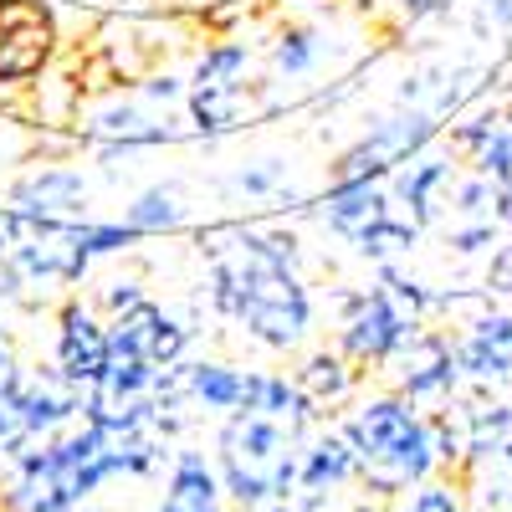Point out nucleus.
I'll return each mask as SVG.
<instances>
[{"mask_svg": "<svg viewBox=\"0 0 512 512\" xmlns=\"http://www.w3.org/2000/svg\"><path fill=\"white\" fill-rule=\"evenodd\" d=\"M205 297L216 318L236 323L256 349L292 354L313 333V292L297 272L303 241L277 226L221 221L200 226Z\"/></svg>", "mask_w": 512, "mask_h": 512, "instance_id": "obj_1", "label": "nucleus"}, {"mask_svg": "<svg viewBox=\"0 0 512 512\" xmlns=\"http://www.w3.org/2000/svg\"><path fill=\"white\" fill-rule=\"evenodd\" d=\"M338 425H344V436L359 456V487L374 502H395L441 472L431 410L405 400L400 390H379V395L354 400V410Z\"/></svg>", "mask_w": 512, "mask_h": 512, "instance_id": "obj_2", "label": "nucleus"}, {"mask_svg": "<svg viewBox=\"0 0 512 512\" xmlns=\"http://www.w3.org/2000/svg\"><path fill=\"white\" fill-rule=\"evenodd\" d=\"M297 466H303V436L292 425L256 410H236L221 420L216 472L226 482V502H236L241 512L297 497Z\"/></svg>", "mask_w": 512, "mask_h": 512, "instance_id": "obj_3", "label": "nucleus"}, {"mask_svg": "<svg viewBox=\"0 0 512 512\" xmlns=\"http://www.w3.org/2000/svg\"><path fill=\"white\" fill-rule=\"evenodd\" d=\"M180 139H190V118H175V108L149 103L139 88L113 93L88 113H77V144H88L98 159H128L139 149L180 144Z\"/></svg>", "mask_w": 512, "mask_h": 512, "instance_id": "obj_4", "label": "nucleus"}, {"mask_svg": "<svg viewBox=\"0 0 512 512\" xmlns=\"http://www.w3.org/2000/svg\"><path fill=\"white\" fill-rule=\"evenodd\" d=\"M333 303H338V354L354 359L359 369H384L415 333V323H425V318H410L384 287L338 292Z\"/></svg>", "mask_w": 512, "mask_h": 512, "instance_id": "obj_5", "label": "nucleus"}, {"mask_svg": "<svg viewBox=\"0 0 512 512\" xmlns=\"http://www.w3.org/2000/svg\"><path fill=\"white\" fill-rule=\"evenodd\" d=\"M390 369V390H400L415 405H446L466 390V374L456 359V333L415 323V333L400 344V354L384 364Z\"/></svg>", "mask_w": 512, "mask_h": 512, "instance_id": "obj_6", "label": "nucleus"}, {"mask_svg": "<svg viewBox=\"0 0 512 512\" xmlns=\"http://www.w3.org/2000/svg\"><path fill=\"white\" fill-rule=\"evenodd\" d=\"M57 52V26L41 0H6L0 6V88H21V82L47 72Z\"/></svg>", "mask_w": 512, "mask_h": 512, "instance_id": "obj_7", "label": "nucleus"}, {"mask_svg": "<svg viewBox=\"0 0 512 512\" xmlns=\"http://www.w3.org/2000/svg\"><path fill=\"white\" fill-rule=\"evenodd\" d=\"M52 364L67 384H77L82 395L103 379L108 364V318L82 303V297H62L57 308V338H52Z\"/></svg>", "mask_w": 512, "mask_h": 512, "instance_id": "obj_8", "label": "nucleus"}, {"mask_svg": "<svg viewBox=\"0 0 512 512\" xmlns=\"http://www.w3.org/2000/svg\"><path fill=\"white\" fill-rule=\"evenodd\" d=\"M108 344L139 354V359H149L159 369H175L190 354V344H195V328L175 308H164V303H154V297H144V303H134L128 313L108 318Z\"/></svg>", "mask_w": 512, "mask_h": 512, "instance_id": "obj_9", "label": "nucleus"}, {"mask_svg": "<svg viewBox=\"0 0 512 512\" xmlns=\"http://www.w3.org/2000/svg\"><path fill=\"white\" fill-rule=\"evenodd\" d=\"M82 405H88V395L77 390V384H67L57 374V364L47 369H21L16 390H11V410L21 420L26 441H47V436H62L72 431V425L82 420Z\"/></svg>", "mask_w": 512, "mask_h": 512, "instance_id": "obj_10", "label": "nucleus"}, {"mask_svg": "<svg viewBox=\"0 0 512 512\" xmlns=\"http://www.w3.org/2000/svg\"><path fill=\"white\" fill-rule=\"evenodd\" d=\"M456 180H461L456 149H436V144L420 149V154H410L395 175H390L395 210H400V216H410L420 231L436 226L441 210H446V200H451V190H456Z\"/></svg>", "mask_w": 512, "mask_h": 512, "instance_id": "obj_11", "label": "nucleus"}, {"mask_svg": "<svg viewBox=\"0 0 512 512\" xmlns=\"http://www.w3.org/2000/svg\"><path fill=\"white\" fill-rule=\"evenodd\" d=\"M456 333V359L472 390H507L512 384V308L492 303L472 323L451 328Z\"/></svg>", "mask_w": 512, "mask_h": 512, "instance_id": "obj_12", "label": "nucleus"}, {"mask_svg": "<svg viewBox=\"0 0 512 512\" xmlns=\"http://www.w3.org/2000/svg\"><path fill=\"white\" fill-rule=\"evenodd\" d=\"M6 205H16L21 216H41V221H82L88 175L77 164H31L26 175L11 180Z\"/></svg>", "mask_w": 512, "mask_h": 512, "instance_id": "obj_13", "label": "nucleus"}, {"mask_svg": "<svg viewBox=\"0 0 512 512\" xmlns=\"http://www.w3.org/2000/svg\"><path fill=\"white\" fill-rule=\"evenodd\" d=\"M338 487H359V456L344 436V425H318L303 441V466H297V497L328 502Z\"/></svg>", "mask_w": 512, "mask_h": 512, "instance_id": "obj_14", "label": "nucleus"}, {"mask_svg": "<svg viewBox=\"0 0 512 512\" xmlns=\"http://www.w3.org/2000/svg\"><path fill=\"white\" fill-rule=\"evenodd\" d=\"M154 512H226V482L216 472V456L175 451L164 466V497Z\"/></svg>", "mask_w": 512, "mask_h": 512, "instance_id": "obj_15", "label": "nucleus"}, {"mask_svg": "<svg viewBox=\"0 0 512 512\" xmlns=\"http://www.w3.org/2000/svg\"><path fill=\"white\" fill-rule=\"evenodd\" d=\"M175 379H180V400L200 415H216V420L236 415L246 400V369H236L226 359H180Z\"/></svg>", "mask_w": 512, "mask_h": 512, "instance_id": "obj_16", "label": "nucleus"}, {"mask_svg": "<svg viewBox=\"0 0 512 512\" xmlns=\"http://www.w3.org/2000/svg\"><path fill=\"white\" fill-rule=\"evenodd\" d=\"M395 210V195H390V180H338L323 190L318 200V221L338 236L349 241L359 236L364 226H374L379 216H390Z\"/></svg>", "mask_w": 512, "mask_h": 512, "instance_id": "obj_17", "label": "nucleus"}, {"mask_svg": "<svg viewBox=\"0 0 512 512\" xmlns=\"http://www.w3.org/2000/svg\"><path fill=\"white\" fill-rule=\"evenodd\" d=\"M241 410L272 415V420L292 425L303 441L323 425V410L303 395V384H297L292 374H277V369H246V400H241Z\"/></svg>", "mask_w": 512, "mask_h": 512, "instance_id": "obj_18", "label": "nucleus"}, {"mask_svg": "<svg viewBox=\"0 0 512 512\" xmlns=\"http://www.w3.org/2000/svg\"><path fill=\"white\" fill-rule=\"evenodd\" d=\"M185 118H190V139L216 144L251 118V88L246 82H226V88H190L185 98Z\"/></svg>", "mask_w": 512, "mask_h": 512, "instance_id": "obj_19", "label": "nucleus"}, {"mask_svg": "<svg viewBox=\"0 0 512 512\" xmlns=\"http://www.w3.org/2000/svg\"><path fill=\"white\" fill-rule=\"evenodd\" d=\"M359 364L354 359H344L338 349H313L303 364L292 369V379L303 384V395L328 415L333 405H344V400H354V390H359Z\"/></svg>", "mask_w": 512, "mask_h": 512, "instance_id": "obj_20", "label": "nucleus"}, {"mask_svg": "<svg viewBox=\"0 0 512 512\" xmlns=\"http://www.w3.org/2000/svg\"><path fill=\"white\" fill-rule=\"evenodd\" d=\"M123 221L139 226L144 236H175L190 226V205H185V190L175 180H159V185H144L134 200L123 205Z\"/></svg>", "mask_w": 512, "mask_h": 512, "instance_id": "obj_21", "label": "nucleus"}, {"mask_svg": "<svg viewBox=\"0 0 512 512\" xmlns=\"http://www.w3.org/2000/svg\"><path fill=\"white\" fill-rule=\"evenodd\" d=\"M221 195H236V200H267V205H277V200H303L292 190V164L282 159V154H262V159H246V164H236L231 175L221 180Z\"/></svg>", "mask_w": 512, "mask_h": 512, "instance_id": "obj_22", "label": "nucleus"}, {"mask_svg": "<svg viewBox=\"0 0 512 512\" xmlns=\"http://www.w3.org/2000/svg\"><path fill=\"white\" fill-rule=\"evenodd\" d=\"M466 502L472 512H512V441H502L497 451L477 456L466 466Z\"/></svg>", "mask_w": 512, "mask_h": 512, "instance_id": "obj_23", "label": "nucleus"}, {"mask_svg": "<svg viewBox=\"0 0 512 512\" xmlns=\"http://www.w3.org/2000/svg\"><path fill=\"white\" fill-rule=\"evenodd\" d=\"M420 241V226L410 216H400V210H390V216H379L374 226H364L359 236H349L344 246L359 256V262L369 267H384V262H400V256H410Z\"/></svg>", "mask_w": 512, "mask_h": 512, "instance_id": "obj_24", "label": "nucleus"}, {"mask_svg": "<svg viewBox=\"0 0 512 512\" xmlns=\"http://www.w3.org/2000/svg\"><path fill=\"white\" fill-rule=\"evenodd\" d=\"M323 31L318 26H287L272 41V72L277 77H313L323 67Z\"/></svg>", "mask_w": 512, "mask_h": 512, "instance_id": "obj_25", "label": "nucleus"}, {"mask_svg": "<svg viewBox=\"0 0 512 512\" xmlns=\"http://www.w3.org/2000/svg\"><path fill=\"white\" fill-rule=\"evenodd\" d=\"M246 67H251V47L246 41H216L205 47L195 72H190V88H226V82H246Z\"/></svg>", "mask_w": 512, "mask_h": 512, "instance_id": "obj_26", "label": "nucleus"}, {"mask_svg": "<svg viewBox=\"0 0 512 512\" xmlns=\"http://www.w3.org/2000/svg\"><path fill=\"white\" fill-rule=\"evenodd\" d=\"M502 123H507V108H497V103H472V108H461L456 123H451V149H456L461 159L482 154V149L502 134Z\"/></svg>", "mask_w": 512, "mask_h": 512, "instance_id": "obj_27", "label": "nucleus"}, {"mask_svg": "<svg viewBox=\"0 0 512 512\" xmlns=\"http://www.w3.org/2000/svg\"><path fill=\"white\" fill-rule=\"evenodd\" d=\"M77 231H82V246H88L93 262H103V256H128V251H134V246L144 241V231H139V226H128L123 216H118V221L82 216V221H77Z\"/></svg>", "mask_w": 512, "mask_h": 512, "instance_id": "obj_28", "label": "nucleus"}, {"mask_svg": "<svg viewBox=\"0 0 512 512\" xmlns=\"http://www.w3.org/2000/svg\"><path fill=\"white\" fill-rule=\"evenodd\" d=\"M390 512H472V502H466V487L461 482L431 477V482L410 487L405 497H395Z\"/></svg>", "mask_w": 512, "mask_h": 512, "instance_id": "obj_29", "label": "nucleus"}, {"mask_svg": "<svg viewBox=\"0 0 512 512\" xmlns=\"http://www.w3.org/2000/svg\"><path fill=\"white\" fill-rule=\"evenodd\" d=\"M379 287L390 292L410 318H431V308H436V287H425V282H420L415 272H405L400 262H384V267H379Z\"/></svg>", "mask_w": 512, "mask_h": 512, "instance_id": "obj_30", "label": "nucleus"}, {"mask_svg": "<svg viewBox=\"0 0 512 512\" xmlns=\"http://www.w3.org/2000/svg\"><path fill=\"white\" fill-rule=\"evenodd\" d=\"M497 231H502V226H497L492 216H472V221H456V226L446 231V246H451L456 256H482V251L492 256V251L502 246Z\"/></svg>", "mask_w": 512, "mask_h": 512, "instance_id": "obj_31", "label": "nucleus"}, {"mask_svg": "<svg viewBox=\"0 0 512 512\" xmlns=\"http://www.w3.org/2000/svg\"><path fill=\"white\" fill-rule=\"evenodd\" d=\"M492 200H497V185L487 175H461L456 190H451V210H456V221H472V216H492Z\"/></svg>", "mask_w": 512, "mask_h": 512, "instance_id": "obj_32", "label": "nucleus"}, {"mask_svg": "<svg viewBox=\"0 0 512 512\" xmlns=\"http://www.w3.org/2000/svg\"><path fill=\"white\" fill-rule=\"evenodd\" d=\"M477 169V175H487L492 185H502V180H512V108H507V123H502V134L482 149V154H472L466 159Z\"/></svg>", "mask_w": 512, "mask_h": 512, "instance_id": "obj_33", "label": "nucleus"}, {"mask_svg": "<svg viewBox=\"0 0 512 512\" xmlns=\"http://www.w3.org/2000/svg\"><path fill=\"white\" fill-rule=\"evenodd\" d=\"M144 277L139 272H128V277H108L103 287H98V303H103V313L108 318H118V313H128L134 303H144Z\"/></svg>", "mask_w": 512, "mask_h": 512, "instance_id": "obj_34", "label": "nucleus"}, {"mask_svg": "<svg viewBox=\"0 0 512 512\" xmlns=\"http://www.w3.org/2000/svg\"><path fill=\"white\" fill-rule=\"evenodd\" d=\"M134 88L149 98V103H164V108H180L190 98V77H175V72H149L144 82H134Z\"/></svg>", "mask_w": 512, "mask_h": 512, "instance_id": "obj_35", "label": "nucleus"}, {"mask_svg": "<svg viewBox=\"0 0 512 512\" xmlns=\"http://www.w3.org/2000/svg\"><path fill=\"white\" fill-rule=\"evenodd\" d=\"M502 308H512V241H502L492 251V262H487V282H482Z\"/></svg>", "mask_w": 512, "mask_h": 512, "instance_id": "obj_36", "label": "nucleus"}, {"mask_svg": "<svg viewBox=\"0 0 512 512\" xmlns=\"http://www.w3.org/2000/svg\"><path fill=\"white\" fill-rule=\"evenodd\" d=\"M16 379H21V354H16V333H11V323H6V318H0V400H11Z\"/></svg>", "mask_w": 512, "mask_h": 512, "instance_id": "obj_37", "label": "nucleus"}, {"mask_svg": "<svg viewBox=\"0 0 512 512\" xmlns=\"http://www.w3.org/2000/svg\"><path fill=\"white\" fill-rule=\"evenodd\" d=\"M31 441H26V431H21V420H16V410H11V400H0V461H11V456H21Z\"/></svg>", "mask_w": 512, "mask_h": 512, "instance_id": "obj_38", "label": "nucleus"}, {"mask_svg": "<svg viewBox=\"0 0 512 512\" xmlns=\"http://www.w3.org/2000/svg\"><path fill=\"white\" fill-rule=\"evenodd\" d=\"M21 297H26L21 272L11 267V256H0V303H21Z\"/></svg>", "mask_w": 512, "mask_h": 512, "instance_id": "obj_39", "label": "nucleus"}, {"mask_svg": "<svg viewBox=\"0 0 512 512\" xmlns=\"http://www.w3.org/2000/svg\"><path fill=\"white\" fill-rule=\"evenodd\" d=\"M16 236H21V216H16L11 205H0V256H11Z\"/></svg>", "mask_w": 512, "mask_h": 512, "instance_id": "obj_40", "label": "nucleus"}, {"mask_svg": "<svg viewBox=\"0 0 512 512\" xmlns=\"http://www.w3.org/2000/svg\"><path fill=\"white\" fill-rule=\"evenodd\" d=\"M395 6H400L410 21H420V16H441V11L451 6V0H395Z\"/></svg>", "mask_w": 512, "mask_h": 512, "instance_id": "obj_41", "label": "nucleus"}, {"mask_svg": "<svg viewBox=\"0 0 512 512\" xmlns=\"http://www.w3.org/2000/svg\"><path fill=\"white\" fill-rule=\"evenodd\" d=\"M492 221L497 226H512V180L497 185V200H492Z\"/></svg>", "mask_w": 512, "mask_h": 512, "instance_id": "obj_42", "label": "nucleus"}, {"mask_svg": "<svg viewBox=\"0 0 512 512\" xmlns=\"http://www.w3.org/2000/svg\"><path fill=\"white\" fill-rule=\"evenodd\" d=\"M246 512H313L303 497H282V502H262V507H246Z\"/></svg>", "mask_w": 512, "mask_h": 512, "instance_id": "obj_43", "label": "nucleus"}, {"mask_svg": "<svg viewBox=\"0 0 512 512\" xmlns=\"http://www.w3.org/2000/svg\"><path fill=\"white\" fill-rule=\"evenodd\" d=\"M6 128H11V123H6V118H0V169H6V164H11L16 154H21V149H11V144H6Z\"/></svg>", "mask_w": 512, "mask_h": 512, "instance_id": "obj_44", "label": "nucleus"}, {"mask_svg": "<svg viewBox=\"0 0 512 512\" xmlns=\"http://www.w3.org/2000/svg\"><path fill=\"white\" fill-rule=\"evenodd\" d=\"M354 512H379V507H374V497H369V502H359V507H354Z\"/></svg>", "mask_w": 512, "mask_h": 512, "instance_id": "obj_45", "label": "nucleus"}, {"mask_svg": "<svg viewBox=\"0 0 512 512\" xmlns=\"http://www.w3.org/2000/svg\"><path fill=\"white\" fill-rule=\"evenodd\" d=\"M82 512H103V507H82Z\"/></svg>", "mask_w": 512, "mask_h": 512, "instance_id": "obj_46", "label": "nucleus"}]
</instances>
